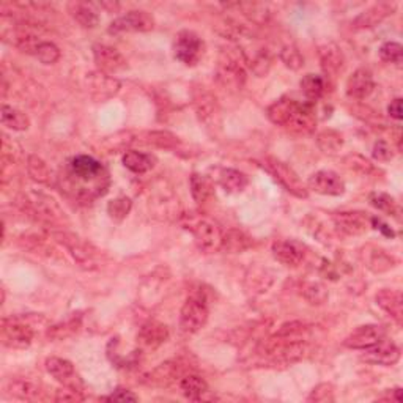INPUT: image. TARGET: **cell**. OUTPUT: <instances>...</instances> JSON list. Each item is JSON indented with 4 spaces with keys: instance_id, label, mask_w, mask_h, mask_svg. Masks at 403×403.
<instances>
[{
    "instance_id": "cell-1",
    "label": "cell",
    "mask_w": 403,
    "mask_h": 403,
    "mask_svg": "<svg viewBox=\"0 0 403 403\" xmlns=\"http://www.w3.org/2000/svg\"><path fill=\"white\" fill-rule=\"evenodd\" d=\"M108 177L103 164L88 155L74 156L68 166V180L77 189V199L82 200L90 202L104 194L109 184Z\"/></svg>"
},
{
    "instance_id": "cell-2",
    "label": "cell",
    "mask_w": 403,
    "mask_h": 403,
    "mask_svg": "<svg viewBox=\"0 0 403 403\" xmlns=\"http://www.w3.org/2000/svg\"><path fill=\"white\" fill-rule=\"evenodd\" d=\"M246 56L236 49L221 52L216 66V77L222 87L229 90H241L246 82Z\"/></svg>"
},
{
    "instance_id": "cell-3",
    "label": "cell",
    "mask_w": 403,
    "mask_h": 403,
    "mask_svg": "<svg viewBox=\"0 0 403 403\" xmlns=\"http://www.w3.org/2000/svg\"><path fill=\"white\" fill-rule=\"evenodd\" d=\"M188 230H191L194 236V241L200 251L206 254H213L222 249V240L224 235L219 227L210 219L205 217H195V219H189L188 224H184Z\"/></svg>"
},
{
    "instance_id": "cell-4",
    "label": "cell",
    "mask_w": 403,
    "mask_h": 403,
    "mask_svg": "<svg viewBox=\"0 0 403 403\" xmlns=\"http://www.w3.org/2000/svg\"><path fill=\"white\" fill-rule=\"evenodd\" d=\"M208 315L210 310L204 296H189L180 312V328L188 334L199 332L208 321Z\"/></svg>"
},
{
    "instance_id": "cell-5",
    "label": "cell",
    "mask_w": 403,
    "mask_h": 403,
    "mask_svg": "<svg viewBox=\"0 0 403 403\" xmlns=\"http://www.w3.org/2000/svg\"><path fill=\"white\" fill-rule=\"evenodd\" d=\"M173 56L186 66H194L204 56V41L193 30H182L175 36Z\"/></svg>"
},
{
    "instance_id": "cell-6",
    "label": "cell",
    "mask_w": 403,
    "mask_h": 403,
    "mask_svg": "<svg viewBox=\"0 0 403 403\" xmlns=\"http://www.w3.org/2000/svg\"><path fill=\"white\" fill-rule=\"evenodd\" d=\"M265 166H267V171L271 173L290 194H293L295 197L306 199L307 195H309L307 188L302 184L298 173L285 162L279 161V159L276 158H267L265 159Z\"/></svg>"
},
{
    "instance_id": "cell-7",
    "label": "cell",
    "mask_w": 403,
    "mask_h": 403,
    "mask_svg": "<svg viewBox=\"0 0 403 403\" xmlns=\"http://www.w3.org/2000/svg\"><path fill=\"white\" fill-rule=\"evenodd\" d=\"M34 328L23 318H5L2 321L3 343L10 348H27L34 341Z\"/></svg>"
},
{
    "instance_id": "cell-8",
    "label": "cell",
    "mask_w": 403,
    "mask_h": 403,
    "mask_svg": "<svg viewBox=\"0 0 403 403\" xmlns=\"http://www.w3.org/2000/svg\"><path fill=\"white\" fill-rule=\"evenodd\" d=\"M155 29L153 16L142 10L126 13L112 21L109 25V34H125V32H150Z\"/></svg>"
},
{
    "instance_id": "cell-9",
    "label": "cell",
    "mask_w": 403,
    "mask_h": 403,
    "mask_svg": "<svg viewBox=\"0 0 403 403\" xmlns=\"http://www.w3.org/2000/svg\"><path fill=\"white\" fill-rule=\"evenodd\" d=\"M93 57H95V63H97L98 70L101 73L109 74V76L110 74L123 71L128 68V62H126L123 54L112 46L95 45Z\"/></svg>"
},
{
    "instance_id": "cell-10",
    "label": "cell",
    "mask_w": 403,
    "mask_h": 403,
    "mask_svg": "<svg viewBox=\"0 0 403 403\" xmlns=\"http://www.w3.org/2000/svg\"><path fill=\"white\" fill-rule=\"evenodd\" d=\"M315 123H317V115H315V109H314V103H298L296 109L293 110V114L287 121V125L284 126L285 130H289L293 134H300V136H306L310 134L312 131L315 130Z\"/></svg>"
},
{
    "instance_id": "cell-11",
    "label": "cell",
    "mask_w": 403,
    "mask_h": 403,
    "mask_svg": "<svg viewBox=\"0 0 403 403\" xmlns=\"http://www.w3.org/2000/svg\"><path fill=\"white\" fill-rule=\"evenodd\" d=\"M307 188L321 195H342L345 193V183L332 171H318L307 180Z\"/></svg>"
},
{
    "instance_id": "cell-12",
    "label": "cell",
    "mask_w": 403,
    "mask_h": 403,
    "mask_svg": "<svg viewBox=\"0 0 403 403\" xmlns=\"http://www.w3.org/2000/svg\"><path fill=\"white\" fill-rule=\"evenodd\" d=\"M386 336V331L380 325L359 326L343 341V345L352 350H367L381 342Z\"/></svg>"
},
{
    "instance_id": "cell-13",
    "label": "cell",
    "mask_w": 403,
    "mask_h": 403,
    "mask_svg": "<svg viewBox=\"0 0 403 403\" xmlns=\"http://www.w3.org/2000/svg\"><path fill=\"white\" fill-rule=\"evenodd\" d=\"M273 256L285 267L296 268L304 262L306 246L296 240H279L273 243Z\"/></svg>"
},
{
    "instance_id": "cell-14",
    "label": "cell",
    "mask_w": 403,
    "mask_h": 403,
    "mask_svg": "<svg viewBox=\"0 0 403 403\" xmlns=\"http://www.w3.org/2000/svg\"><path fill=\"white\" fill-rule=\"evenodd\" d=\"M402 352L400 348L395 345L394 342L391 341H381L376 343V345L370 347L365 350L363 354V361L375 365H384V367H389V365H394L400 361Z\"/></svg>"
},
{
    "instance_id": "cell-15",
    "label": "cell",
    "mask_w": 403,
    "mask_h": 403,
    "mask_svg": "<svg viewBox=\"0 0 403 403\" xmlns=\"http://www.w3.org/2000/svg\"><path fill=\"white\" fill-rule=\"evenodd\" d=\"M46 370L47 374L54 376L57 381H60L68 388L79 389L81 388V378L76 375V370H74V365L68 359L51 356L46 359Z\"/></svg>"
},
{
    "instance_id": "cell-16",
    "label": "cell",
    "mask_w": 403,
    "mask_h": 403,
    "mask_svg": "<svg viewBox=\"0 0 403 403\" xmlns=\"http://www.w3.org/2000/svg\"><path fill=\"white\" fill-rule=\"evenodd\" d=\"M334 224L347 235H363L370 227V219L363 211H342L332 216Z\"/></svg>"
},
{
    "instance_id": "cell-17",
    "label": "cell",
    "mask_w": 403,
    "mask_h": 403,
    "mask_svg": "<svg viewBox=\"0 0 403 403\" xmlns=\"http://www.w3.org/2000/svg\"><path fill=\"white\" fill-rule=\"evenodd\" d=\"M88 92L95 99L106 101L115 97L120 90V82L106 73H90L87 77Z\"/></svg>"
},
{
    "instance_id": "cell-18",
    "label": "cell",
    "mask_w": 403,
    "mask_h": 403,
    "mask_svg": "<svg viewBox=\"0 0 403 403\" xmlns=\"http://www.w3.org/2000/svg\"><path fill=\"white\" fill-rule=\"evenodd\" d=\"M397 5L394 2H380L375 3L372 7L361 13L356 19H354L353 27L354 29H369L375 27L376 24H380L381 21H384L388 16L395 12Z\"/></svg>"
},
{
    "instance_id": "cell-19",
    "label": "cell",
    "mask_w": 403,
    "mask_h": 403,
    "mask_svg": "<svg viewBox=\"0 0 403 403\" xmlns=\"http://www.w3.org/2000/svg\"><path fill=\"white\" fill-rule=\"evenodd\" d=\"M375 88L372 73L365 68H359L347 81V95L353 99H365Z\"/></svg>"
},
{
    "instance_id": "cell-20",
    "label": "cell",
    "mask_w": 403,
    "mask_h": 403,
    "mask_svg": "<svg viewBox=\"0 0 403 403\" xmlns=\"http://www.w3.org/2000/svg\"><path fill=\"white\" fill-rule=\"evenodd\" d=\"M376 304L383 309L386 314H389L394 320L402 325L403 321V298L399 290L383 289L375 296Z\"/></svg>"
},
{
    "instance_id": "cell-21",
    "label": "cell",
    "mask_w": 403,
    "mask_h": 403,
    "mask_svg": "<svg viewBox=\"0 0 403 403\" xmlns=\"http://www.w3.org/2000/svg\"><path fill=\"white\" fill-rule=\"evenodd\" d=\"M361 256H363L365 267L374 273L389 271V269L394 268L397 263L394 257L389 256L383 249L375 246L364 247V252H361Z\"/></svg>"
},
{
    "instance_id": "cell-22",
    "label": "cell",
    "mask_w": 403,
    "mask_h": 403,
    "mask_svg": "<svg viewBox=\"0 0 403 403\" xmlns=\"http://www.w3.org/2000/svg\"><path fill=\"white\" fill-rule=\"evenodd\" d=\"M321 68L328 76H337L343 68V54L342 49L334 43H326L318 49Z\"/></svg>"
},
{
    "instance_id": "cell-23",
    "label": "cell",
    "mask_w": 403,
    "mask_h": 403,
    "mask_svg": "<svg viewBox=\"0 0 403 403\" xmlns=\"http://www.w3.org/2000/svg\"><path fill=\"white\" fill-rule=\"evenodd\" d=\"M137 339H139L141 345H144L147 348H156L167 341L169 330L162 323L150 321L141 328Z\"/></svg>"
},
{
    "instance_id": "cell-24",
    "label": "cell",
    "mask_w": 403,
    "mask_h": 403,
    "mask_svg": "<svg viewBox=\"0 0 403 403\" xmlns=\"http://www.w3.org/2000/svg\"><path fill=\"white\" fill-rule=\"evenodd\" d=\"M8 394L16 397V399H21V400H38L41 397V391L40 386L34 383V381L30 380H24V378H18V380H13L8 383Z\"/></svg>"
},
{
    "instance_id": "cell-25",
    "label": "cell",
    "mask_w": 403,
    "mask_h": 403,
    "mask_svg": "<svg viewBox=\"0 0 403 403\" xmlns=\"http://www.w3.org/2000/svg\"><path fill=\"white\" fill-rule=\"evenodd\" d=\"M219 184L225 193L238 194L247 188L249 178L246 173L236 171V169H224L219 175Z\"/></svg>"
},
{
    "instance_id": "cell-26",
    "label": "cell",
    "mask_w": 403,
    "mask_h": 403,
    "mask_svg": "<svg viewBox=\"0 0 403 403\" xmlns=\"http://www.w3.org/2000/svg\"><path fill=\"white\" fill-rule=\"evenodd\" d=\"M273 284V273L267 268H251L246 274V289L256 293H263Z\"/></svg>"
},
{
    "instance_id": "cell-27",
    "label": "cell",
    "mask_w": 403,
    "mask_h": 403,
    "mask_svg": "<svg viewBox=\"0 0 403 403\" xmlns=\"http://www.w3.org/2000/svg\"><path fill=\"white\" fill-rule=\"evenodd\" d=\"M296 106H298V101L290 99V98H282L269 106L267 110V115L274 125L285 126L291 114H293V110L296 109Z\"/></svg>"
},
{
    "instance_id": "cell-28",
    "label": "cell",
    "mask_w": 403,
    "mask_h": 403,
    "mask_svg": "<svg viewBox=\"0 0 403 403\" xmlns=\"http://www.w3.org/2000/svg\"><path fill=\"white\" fill-rule=\"evenodd\" d=\"M121 161H123V166L126 169H130L134 173H145L151 171L153 166H155V158L136 150L126 151L123 158H121Z\"/></svg>"
},
{
    "instance_id": "cell-29",
    "label": "cell",
    "mask_w": 403,
    "mask_h": 403,
    "mask_svg": "<svg viewBox=\"0 0 403 403\" xmlns=\"http://www.w3.org/2000/svg\"><path fill=\"white\" fill-rule=\"evenodd\" d=\"M300 86L309 103H315V101L320 99L323 95H325L326 90L325 79L318 76V74H306V76L301 79Z\"/></svg>"
},
{
    "instance_id": "cell-30",
    "label": "cell",
    "mask_w": 403,
    "mask_h": 403,
    "mask_svg": "<svg viewBox=\"0 0 403 403\" xmlns=\"http://www.w3.org/2000/svg\"><path fill=\"white\" fill-rule=\"evenodd\" d=\"M29 204L32 205V208L38 211L40 215L49 217V219L52 221L60 219V217L63 216L60 208H58V205L56 204V200L49 199L45 194H32L29 199Z\"/></svg>"
},
{
    "instance_id": "cell-31",
    "label": "cell",
    "mask_w": 403,
    "mask_h": 403,
    "mask_svg": "<svg viewBox=\"0 0 403 403\" xmlns=\"http://www.w3.org/2000/svg\"><path fill=\"white\" fill-rule=\"evenodd\" d=\"M68 7H70V13L73 18L76 19V23L81 24L82 27L93 29L98 25L99 16L92 7H90V5L76 2V3H70Z\"/></svg>"
},
{
    "instance_id": "cell-32",
    "label": "cell",
    "mask_w": 403,
    "mask_h": 403,
    "mask_svg": "<svg viewBox=\"0 0 403 403\" xmlns=\"http://www.w3.org/2000/svg\"><path fill=\"white\" fill-rule=\"evenodd\" d=\"M180 389L191 400H200L208 392V384L199 375H186L180 381Z\"/></svg>"
},
{
    "instance_id": "cell-33",
    "label": "cell",
    "mask_w": 403,
    "mask_h": 403,
    "mask_svg": "<svg viewBox=\"0 0 403 403\" xmlns=\"http://www.w3.org/2000/svg\"><path fill=\"white\" fill-rule=\"evenodd\" d=\"M62 243H65V246L68 247V251L73 254V257L76 258L77 263L84 265V267H90L92 268V265H95V262L92 260V256H90L88 249L86 247L84 243L79 241V238L73 236V235H66V233H63L62 235Z\"/></svg>"
},
{
    "instance_id": "cell-34",
    "label": "cell",
    "mask_w": 403,
    "mask_h": 403,
    "mask_svg": "<svg viewBox=\"0 0 403 403\" xmlns=\"http://www.w3.org/2000/svg\"><path fill=\"white\" fill-rule=\"evenodd\" d=\"M0 117H2V123L13 131H25L30 126L29 117L18 109L10 108V106H2Z\"/></svg>"
},
{
    "instance_id": "cell-35",
    "label": "cell",
    "mask_w": 403,
    "mask_h": 403,
    "mask_svg": "<svg viewBox=\"0 0 403 403\" xmlns=\"http://www.w3.org/2000/svg\"><path fill=\"white\" fill-rule=\"evenodd\" d=\"M317 145L320 147V150L323 153L336 155V153L341 151V148L343 147V137L341 132L334 130H325L317 136Z\"/></svg>"
},
{
    "instance_id": "cell-36",
    "label": "cell",
    "mask_w": 403,
    "mask_h": 403,
    "mask_svg": "<svg viewBox=\"0 0 403 403\" xmlns=\"http://www.w3.org/2000/svg\"><path fill=\"white\" fill-rule=\"evenodd\" d=\"M251 238L240 230L227 232L224 235V240H222V249H225V251H229L232 254L246 251L247 247H251Z\"/></svg>"
},
{
    "instance_id": "cell-37",
    "label": "cell",
    "mask_w": 403,
    "mask_h": 403,
    "mask_svg": "<svg viewBox=\"0 0 403 403\" xmlns=\"http://www.w3.org/2000/svg\"><path fill=\"white\" fill-rule=\"evenodd\" d=\"M301 293L304 296V300L312 306L325 304L328 301V296H330L326 287L321 282H306L302 285Z\"/></svg>"
},
{
    "instance_id": "cell-38",
    "label": "cell",
    "mask_w": 403,
    "mask_h": 403,
    "mask_svg": "<svg viewBox=\"0 0 403 403\" xmlns=\"http://www.w3.org/2000/svg\"><path fill=\"white\" fill-rule=\"evenodd\" d=\"M211 193H213V188H211L210 180L204 177V175L193 173V177H191V194H193L194 200L197 204H204L210 197Z\"/></svg>"
},
{
    "instance_id": "cell-39",
    "label": "cell",
    "mask_w": 403,
    "mask_h": 403,
    "mask_svg": "<svg viewBox=\"0 0 403 403\" xmlns=\"http://www.w3.org/2000/svg\"><path fill=\"white\" fill-rule=\"evenodd\" d=\"M82 323H81V317H74L71 320H66L65 323H60V325L52 326L47 336L49 339H54V341H63V339H68L77 334L79 330H81Z\"/></svg>"
},
{
    "instance_id": "cell-40",
    "label": "cell",
    "mask_w": 403,
    "mask_h": 403,
    "mask_svg": "<svg viewBox=\"0 0 403 403\" xmlns=\"http://www.w3.org/2000/svg\"><path fill=\"white\" fill-rule=\"evenodd\" d=\"M280 60L287 68L293 71H298L301 70L302 66H304V57H302L301 51L296 47L295 45H287L282 47V51H280Z\"/></svg>"
},
{
    "instance_id": "cell-41",
    "label": "cell",
    "mask_w": 403,
    "mask_h": 403,
    "mask_svg": "<svg viewBox=\"0 0 403 403\" xmlns=\"http://www.w3.org/2000/svg\"><path fill=\"white\" fill-rule=\"evenodd\" d=\"M27 169L30 177L38 183H49L51 182V171L47 164L38 156H30L27 162Z\"/></svg>"
},
{
    "instance_id": "cell-42",
    "label": "cell",
    "mask_w": 403,
    "mask_h": 403,
    "mask_svg": "<svg viewBox=\"0 0 403 403\" xmlns=\"http://www.w3.org/2000/svg\"><path fill=\"white\" fill-rule=\"evenodd\" d=\"M35 57L45 65H54L60 58V49L51 41H41L35 51Z\"/></svg>"
},
{
    "instance_id": "cell-43",
    "label": "cell",
    "mask_w": 403,
    "mask_h": 403,
    "mask_svg": "<svg viewBox=\"0 0 403 403\" xmlns=\"http://www.w3.org/2000/svg\"><path fill=\"white\" fill-rule=\"evenodd\" d=\"M195 109L200 120L206 121L208 119H213L216 114V99L210 93H202L200 97L195 98Z\"/></svg>"
},
{
    "instance_id": "cell-44",
    "label": "cell",
    "mask_w": 403,
    "mask_h": 403,
    "mask_svg": "<svg viewBox=\"0 0 403 403\" xmlns=\"http://www.w3.org/2000/svg\"><path fill=\"white\" fill-rule=\"evenodd\" d=\"M369 200H370V205L372 206H375L376 210H380V211H383V213H386V215H395L397 213V204H395V200L391 197V195H388V194H384V193H374V194H370V197H369Z\"/></svg>"
},
{
    "instance_id": "cell-45",
    "label": "cell",
    "mask_w": 403,
    "mask_h": 403,
    "mask_svg": "<svg viewBox=\"0 0 403 403\" xmlns=\"http://www.w3.org/2000/svg\"><path fill=\"white\" fill-rule=\"evenodd\" d=\"M380 57L384 62L400 65L403 60V47L399 43H394V41H388V43H384L380 47Z\"/></svg>"
},
{
    "instance_id": "cell-46",
    "label": "cell",
    "mask_w": 403,
    "mask_h": 403,
    "mask_svg": "<svg viewBox=\"0 0 403 403\" xmlns=\"http://www.w3.org/2000/svg\"><path fill=\"white\" fill-rule=\"evenodd\" d=\"M246 62L251 66V70L257 74V76H265L271 68V58H269L268 52L260 51L252 58H246Z\"/></svg>"
},
{
    "instance_id": "cell-47",
    "label": "cell",
    "mask_w": 403,
    "mask_h": 403,
    "mask_svg": "<svg viewBox=\"0 0 403 403\" xmlns=\"http://www.w3.org/2000/svg\"><path fill=\"white\" fill-rule=\"evenodd\" d=\"M131 205L132 204L128 197H119L112 202H109L108 213L110 215V217L120 221V219H123V217L128 216V213L131 211Z\"/></svg>"
},
{
    "instance_id": "cell-48",
    "label": "cell",
    "mask_w": 403,
    "mask_h": 403,
    "mask_svg": "<svg viewBox=\"0 0 403 403\" xmlns=\"http://www.w3.org/2000/svg\"><path fill=\"white\" fill-rule=\"evenodd\" d=\"M309 402H331L334 400V388L330 383L318 384L309 395Z\"/></svg>"
},
{
    "instance_id": "cell-49",
    "label": "cell",
    "mask_w": 403,
    "mask_h": 403,
    "mask_svg": "<svg viewBox=\"0 0 403 403\" xmlns=\"http://www.w3.org/2000/svg\"><path fill=\"white\" fill-rule=\"evenodd\" d=\"M374 158L380 162H388L394 158V153H392V148L389 147L388 142L378 141L374 145Z\"/></svg>"
},
{
    "instance_id": "cell-50",
    "label": "cell",
    "mask_w": 403,
    "mask_h": 403,
    "mask_svg": "<svg viewBox=\"0 0 403 403\" xmlns=\"http://www.w3.org/2000/svg\"><path fill=\"white\" fill-rule=\"evenodd\" d=\"M56 400L57 402H81L84 400V395L81 394V391L79 389H73L65 386V389L57 391Z\"/></svg>"
},
{
    "instance_id": "cell-51",
    "label": "cell",
    "mask_w": 403,
    "mask_h": 403,
    "mask_svg": "<svg viewBox=\"0 0 403 403\" xmlns=\"http://www.w3.org/2000/svg\"><path fill=\"white\" fill-rule=\"evenodd\" d=\"M104 400H108V402H137L139 400V397H137L134 392H131L128 389H117L110 395L104 397Z\"/></svg>"
},
{
    "instance_id": "cell-52",
    "label": "cell",
    "mask_w": 403,
    "mask_h": 403,
    "mask_svg": "<svg viewBox=\"0 0 403 403\" xmlns=\"http://www.w3.org/2000/svg\"><path fill=\"white\" fill-rule=\"evenodd\" d=\"M388 112L391 115V119L394 120H402V98H395L394 101H391V104L388 106Z\"/></svg>"
},
{
    "instance_id": "cell-53",
    "label": "cell",
    "mask_w": 403,
    "mask_h": 403,
    "mask_svg": "<svg viewBox=\"0 0 403 403\" xmlns=\"http://www.w3.org/2000/svg\"><path fill=\"white\" fill-rule=\"evenodd\" d=\"M370 224L375 225V229H378V230L383 232L386 236H391V238H394V236H395L394 230H392L388 224H384L383 221L378 219V217H370Z\"/></svg>"
}]
</instances>
